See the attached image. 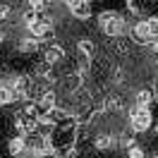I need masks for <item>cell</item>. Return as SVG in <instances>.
Listing matches in <instances>:
<instances>
[{
	"instance_id": "6da1fadb",
	"label": "cell",
	"mask_w": 158,
	"mask_h": 158,
	"mask_svg": "<svg viewBox=\"0 0 158 158\" xmlns=\"http://www.w3.org/2000/svg\"><path fill=\"white\" fill-rule=\"evenodd\" d=\"M98 27H101V31L108 34V36H122V34L127 31V24H125V19L120 17L118 12H101Z\"/></svg>"
},
{
	"instance_id": "7a4b0ae2",
	"label": "cell",
	"mask_w": 158,
	"mask_h": 158,
	"mask_svg": "<svg viewBox=\"0 0 158 158\" xmlns=\"http://www.w3.org/2000/svg\"><path fill=\"white\" fill-rule=\"evenodd\" d=\"M151 122H153V118H151V110L148 108L134 106L129 110V127H132V132H148Z\"/></svg>"
},
{
	"instance_id": "3957f363",
	"label": "cell",
	"mask_w": 158,
	"mask_h": 158,
	"mask_svg": "<svg viewBox=\"0 0 158 158\" xmlns=\"http://www.w3.org/2000/svg\"><path fill=\"white\" fill-rule=\"evenodd\" d=\"M27 148H29L34 156H46V153H50V151H53L50 139H48V137H41V134H34V132H31L29 141H27Z\"/></svg>"
},
{
	"instance_id": "277c9868",
	"label": "cell",
	"mask_w": 158,
	"mask_h": 158,
	"mask_svg": "<svg viewBox=\"0 0 158 158\" xmlns=\"http://www.w3.org/2000/svg\"><path fill=\"white\" fill-rule=\"evenodd\" d=\"M29 34H31L36 41H43V39H48V36H53V27H50L48 19L36 17V19L29 24Z\"/></svg>"
},
{
	"instance_id": "5b68a950",
	"label": "cell",
	"mask_w": 158,
	"mask_h": 158,
	"mask_svg": "<svg viewBox=\"0 0 158 158\" xmlns=\"http://www.w3.org/2000/svg\"><path fill=\"white\" fill-rule=\"evenodd\" d=\"M69 15L77 19H89L91 17V2L89 0H67Z\"/></svg>"
},
{
	"instance_id": "8992f818",
	"label": "cell",
	"mask_w": 158,
	"mask_h": 158,
	"mask_svg": "<svg viewBox=\"0 0 158 158\" xmlns=\"http://www.w3.org/2000/svg\"><path fill=\"white\" fill-rule=\"evenodd\" d=\"M156 5H158V0H129V7H132V12H134V15H139V17H146V15H151Z\"/></svg>"
},
{
	"instance_id": "52a82bcc",
	"label": "cell",
	"mask_w": 158,
	"mask_h": 158,
	"mask_svg": "<svg viewBox=\"0 0 158 158\" xmlns=\"http://www.w3.org/2000/svg\"><path fill=\"white\" fill-rule=\"evenodd\" d=\"M132 41L134 43H139V46H146L148 41V31H146V22L141 19V22H137L134 27H132Z\"/></svg>"
},
{
	"instance_id": "ba28073f",
	"label": "cell",
	"mask_w": 158,
	"mask_h": 158,
	"mask_svg": "<svg viewBox=\"0 0 158 158\" xmlns=\"http://www.w3.org/2000/svg\"><path fill=\"white\" fill-rule=\"evenodd\" d=\"M62 58H65V50L58 46H48L43 50V65H58Z\"/></svg>"
},
{
	"instance_id": "9c48e42d",
	"label": "cell",
	"mask_w": 158,
	"mask_h": 158,
	"mask_svg": "<svg viewBox=\"0 0 158 158\" xmlns=\"http://www.w3.org/2000/svg\"><path fill=\"white\" fill-rule=\"evenodd\" d=\"M24 151H27V141L22 137H12L10 141H7V153H10V156H22Z\"/></svg>"
},
{
	"instance_id": "30bf717a",
	"label": "cell",
	"mask_w": 158,
	"mask_h": 158,
	"mask_svg": "<svg viewBox=\"0 0 158 158\" xmlns=\"http://www.w3.org/2000/svg\"><path fill=\"white\" fill-rule=\"evenodd\" d=\"M146 31H148V39L151 41H158V17H153V15H148L146 19Z\"/></svg>"
},
{
	"instance_id": "8fae6325",
	"label": "cell",
	"mask_w": 158,
	"mask_h": 158,
	"mask_svg": "<svg viewBox=\"0 0 158 158\" xmlns=\"http://www.w3.org/2000/svg\"><path fill=\"white\" fill-rule=\"evenodd\" d=\"M55 94H53V91H43V94H41V98H39V106L41 108H46V110H53L55 108Z\"/></svg>"
},
{
	"instance_id": "7c38bea8",
	"label": "cell",
	"mask_w": 158,
	"mask_h": 158,
	"mask_svg": "<svg viewBox=\"0 0 158 158\" xmlns=\"http://www.w3.org/2000/svg\"><path fill=\"white\" fill-rule=\"evenodd\" d=\"M153 103V91L151 89H141L137 94V106H141V108H148Z\"/></svg>"
},
{
	"instance_id": "4fadbf2b",
	"label": "cell",
	"mask_w": 158,
	"mask_h": 158,
	"mask_svg": "<svg viewBox=\"0 0 158 158\" xmlns=\"http://www.w3.org/2000/svg\"><path fill=\"white\" fill-rule=\"evenodd\" d=\"M15 98H17V96H15V89L7 86V84H2V86H0V106H7V103H12Z\"/></svg>"
},
{
	"instance_id": "5bb4252c",
	"label": "cell",
	"mask_w": 158,
	"mask_h": 158,
	"mask_svg": "<svg viewBox=\"0 0 158 158\" xmlns=\"http://www.w3.org/2000/svg\"><path fill=\"white\" fill-rule=\"evenodd\" d=\"M19 50H22V53H36V50H39V41L34 39V36L22 39L19 41Z\"/></svg>"
},
{
	"instance_id": "9a60e30c",
	"label": "cell",
	"mask_w": 158,
	"mask_h": 158,
	"mask_svg": "<svg viewBox=\"0 0 158 158\" xmlns=\"http://www.w3.org/2000/svg\"><path fill=\"white\" fill-rule=\"evenodd\" d=\"M113 141H115V139L110 137V134H101V137L96 139V148H98V151H106V148H113Z\"/></svg>"
},
{
	"instance_id": "2e32d148",
	"label": "cell",
	"mask_w": 158,
	"mask_h": 158,
	"mask_svg": "<svg viewBox=\"0 0 158 158\" xmlns=\"http://www.w3.org/2000/svg\"><path fill=\"white\" fill-rule=\"evenodd\" d=\"M50 5H53V0H31V10H36L41 15V12H48Z\"/></svg>"
},
{
	"instance_id": "e0dca14e",
	"label": "cell",
	"mask_w": 158,
	"mask_h": 158,
	"mask_svg": "<svg viewBox=\"0 0 158 158\" xmlns=\"http://www.w3.org/2000/svg\"><path fill=\"white\" fill-rule=\"evenodd\" d=\"M127 158H146V151L141 146H134V144H132V146H127Z\"/></svg>"
},
{
	"instance_id": "ac0fdd59",
	"label": "cell",
	"mask_w": 158,
	"mask_h": 158,
	"mask_svg": "<svg viewBox=\"0 0 158 158\" xmlns=\"http://www.w3.org/2000/svg\"><path fill=\"white\" fill-rule=\"evenodd\" d=\"M77 46H79V53H81V55H91V53H94V41L84 39V41H79Z\"/></svg>"
},
{
	"instance_id": "d6986e66",
	"label": "cell",
	"mask_w": 158,
	"mask_h": 158,
	"mask_svg": "<svg viewBox=\"0 0 158 158\" xmlns=\"http://www.w3.org/2000/svg\"><path fill=\"white\" fill-rule=\"evenodd\" d=\"M10 15H12V5H7V2H2V5H0V22L10 19Z\"/></svg>"
},
{
	"instance_id": "ffe728a7",
	"label": "cell",
	"mask_w": 158,
	"mask_h": 158,
	"mask_svg": "<svg viewBox=\"0 0 158 158\" xmlns=\"http://www.w3.org/2000/svg\"><path fill=\"white\" fill-rule=\"evenodd\" d=\"M153 98H156V101H158V91H156V94H153Z\"/></svg>"
},
{
	"instance_id": "44dd1931",
	"label": "cell",
	"mask_w": 158,
	"mask_h": 158,
	"mask_svg": "<svg viewBox=\"0 0 158 158\" xmlns=\"http://www.w3.org/2000/svg\"><path fill=\"white\" fill-rule=\"evenodd\" d=\"M156 134H158V122H156Z\"/></svg>"
},
{
	"instance_id": "7402d4cb",
	"label": "cell",
	"mask_w": 158,
	"mask_h": 158,
	"mask_svg": "<svg viewBox=\"0 0 158 158\" xmlns=\"http://www.w3.org/2000/svg\"><path fill=\"white\" fill-rule=\"evenodd\" d=\"M0 41H2V31H0Z\"/></svg>"
}]
</instances>
